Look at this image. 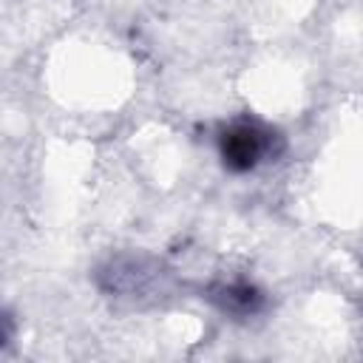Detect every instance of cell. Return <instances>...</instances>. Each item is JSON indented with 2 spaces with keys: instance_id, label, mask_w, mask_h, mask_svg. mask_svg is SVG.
<instances>
[{
  "instance_id": "7a4b0ae2",
  "label": "cell",
  "mask_w": 363,
  "mask_h": 363,
  "mask_svg": "<svg viewBox=\"0 0 363 363\" xmlns=\"http://www.w3.org/2000/svg\"><path fill=\"white\" fill-rule=\"evenodd\" d=\"M207 301L227 318L233 320H250L255 315H261L267 309V292L247 281V278H235V281H216L207 289Z\"/></svg>"
},
{
  "instance_id": "6da1fadb",
  "label": "cell",
  "mask_w": 363,
  "mask_h": 363,
  "mask_svg": "<svg viewBox=\"0 0 363 363\" xmlns=\"http://www.w3.org/2000/svg\"><path fill=\"white\" fill-rule=\"evenodd\" d=\"M216 150L227 173L244 176V173H255L258 167L281 159L286 150V136L275 125L244 113L218 128Z\"/></svg>"
}]
</instances>
